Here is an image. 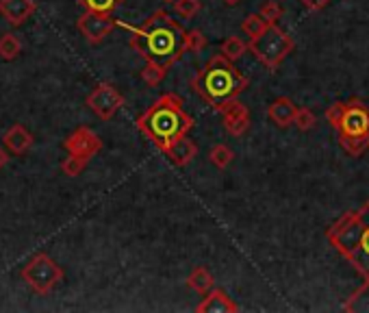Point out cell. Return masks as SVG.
I'll return each instance as SVG.
<instances>
[{
  "label": "cell",
  "mask_w": 369,
  "mask_h": 313,
  "mask_svg": "<svg viewBox=\"0 0 369 313\" xmlns=\"http://www.w3.org/2000/svg\"><path fill=\"white\" fill-rule=\"evenodd\" d=\"M185 100L168 92L163 96H159L146 113L137 117V129L143 135L150 140L159 151H163L166 146H170L174 140H179L194 129V117H191L185 109Z\"/></svg>",
  "instance_id": "cell-2"
},
{
  "label": "cell",
  "mask_w": 369,
  "mask_h": 313,
  "mask_svg": "<svg viewBox=\"0 0 369 313\" xmlns=\"http://www.w3.org/2000/svg\"><path fill=\"white\" fill-rule=\"evenodd\" d=\"M22 53V41L16 33H5L0 35V59L3 61H13Z\"/></svg>",
  "instance_id": "cell-18"
},
{
  "label": "cell",
  "mask_w": 369,
  "mask_h": 313,
  "mask_svg": "<svg viewBox=\"0 0 369 313\" xmlns=\"http://www.w3.org/2000/svg\"><path fill=\"white\" fill-rule=\"evenodd\" d=\"M295 104L291 98L283 96V98H276L270 107H268V115H270V120L280 126V129H287L289 124H293V115H295Z\"/></svg>",
  "instance_id": "cell-16"
},
{
  "label": "cell",
  "mask_w": 369,
  "mask_h": 313,
  "mask_svg": "<svg viewBox=\"0 0 369 313\" xmlns=\"http://www.w3.org/2000/svg\"><path fill=\"white\" fill-rule=\"evenodd\" d=\"M330 244L369 281V200L328 231Z\"/></svg>",
  "instance_id": "cell-4"
},
{
  "label": "cell",
  "mask_w": 369,
  "mask_h": 313,
  "mask_svg": "<svg viewBox=\"0 0 369 313\" xmlns=\"http://www.w3.org/2000/svg\"><path fill=\"white\" fill-rule=\"evenodd\" d=\"M343 309L350 311V313H357V311L359 313H369V281L363 283V287L359 292L352 294V298L346 303Z\"/></svg>",
  "instance_id": "cell-20"
},
{
  "label": "cell",
  "mask_w": 369,
  "mask_h": 313,
  "mask_svg": "<svg viewBox=\"0 0 369 313\" xmlns=\"http://www.w3.org/2000/svg\"><path fill=\"white\" fill-rule=\"evenodd\" d=\"M232 159H235V153L230 151L226 144H215L209 151V161L213 163L217 170H226L232 163Z\"/></svg>",
  "instance_id": "cell-21"
},
{
  "label": "cell",
  "mask_w": 369,
  "mask_h": 313,
  "mask_svg": "<svg viewBox=\"0 0 369 313\" xmlns=\"http://www.w3.org/2000/svg\"><path fill=\"white\" fill-rule=\"evenodd\" d=\"M339 144H341V148L348 155L361 157L369 148V137H339Z\"/></svg>",
  "instance_id": "cell-25"
},
{
  "label": "cell",
  "mask_w": 369,
  "mask_h": 313,
  "mask_svg": "<svg viewBox=\"0 0 369 313\" xmlns=\"http://www.w3.org/2000/svg\"><path fill=\"white\" fill-rule=\"evenodd\" d=\"M161 153L168 155V159L174 163L176 168H185V166H189V163L196 159L198 146H196V142H191L187 135H183L179 140H174L170 146H166Z\"/></svg>",
  "instance_id": "cell-13"
},
{
  "label": "cell",
  "mask_w": 369,
  "mask_h": 313,
  "mask_svg": "<svg viewBox=\"0 0 369 313\" xmlns=\"http://www.w3.org/2000/svg\"><path fill=\"white\" fill-rule=\"evenodd\" d=\"M246 50H248V44L237 35L226 37L224 41H221V46H219V55H224L228 61H232V64L237 61V59H241L246 55Z\"/></svg>",
  "instance_id": "cell-19"
},
{
  "label": "cell",
  "mask_w": 369,
  "mask_h": 313,
  "mask_svg": "<svg viewBox=\"0 0 369 313\" xmlns=\"http://www.w3.org/2000/svg\"><path fill=\"white\" fill-rule=\"evenodd\" d=\"M115 26H117V20L111 18L109 13L85 11L83 16L77 20L79 33L85 37L87 44H92V46H98L100 41H105L107 35H111V31H113Z\"/></svg>",
  "instance_id": "cell-9"
},
{
  "label": "cell",
  "mask_w": 369,
  "mask_h": 313,
  "mask_svg": "<svg viewBox=\"0 0 369 313\" xmlns=\"http://www.w3.org/2000/svg\"><path fill=\"white\" fill-rule=\"evenodd\" d=\"M293 48H295L293 39L276 24H270L259 37H255L248 44V50L272 72L280 68V64L291 55Z\"/></svg>",
  "instance_id": "cell-5"
},
{
  "label": "cell",
  "mask_w": 369,
  "mask_h": 313,
  "mask_svg": "<svg viewBox=\"0 0 369 313\" xmlns=\"http://www.w3.org/2000/svg\"><path fill=\"white\" fill-rule=\"evenodd\" d=\"M37 11L35 0H0V16L11 26H22Z\"/></svg>",
  "instance_id": "cell-12"
},
{
  "label": "cell",
  "mask_w": 369,
  "mask_h": 313,
  "mask_svg": "<svg viewBox=\"0 0 369 313\" xmlns=\"http://www.w3.org/2000/svg\"><path fill=\"white\" fill-rule=\"evenodd\" d=\"M221 3H224V5H230V7H235V5H239L241 0H221Z\"/></svg>",
  "instance_id": "cell-34"
},
{
  "label": "cell",
  "mask_w": 369,
  "mask_h": 313,
  "mask_svg": "<svg viewBox=\"0 0 369 313\" xmlns=\"http://www.w3.org/2000/svg\"><path fill=\"white\" fill-rule=\"evenodd\" d=\"M33 135H31V131H28L24 124H13L9 126V131L3 135V146L7 148V151L11 155H26L28 151H31V146H33Z\"/></svg>",
  "instance_id": "cell-15"
},
{
  "label": "cell",
  "mask_w": 369,
  "mask_h": 313,
  "mask_svg": "<svg viewBox=\"0 0 369 313\" xmlns=\"http://www.w3.org/2000/svg\"><path fill=\"white\" fill-rule=\"evenodd\" d=\"M124 96L109 83H100L92 89V94L85 98V104L90 107L100 120H111V117L124 107Z\"/></svg>",
  "instance_id": "cell-7"
},
{
  "label": "cell",
  "mask_w": 369,
  "mask_h": 313,
  "mask_svg": "<svg viewBox=\"0 0 369 313\" xmlns=\"http://www.w3.org/2000/svg\"><path fill=\"white\" fill-rule=\"evenodd\" d=\"M343 111H346V102H335L332 107L326 111V117H328V122L337 129L339 126V122H341V115H343Z\"/></svg>",
  "instance_id": "cell-31"
},
{
  "label": "cell",
  "mask_w": 369,
  "mask_h": 313,
  "mask_svg": "<svg viewBox=\"0 0 369 313\" xmlns=\"http://www.w3.org/2000/svg\"><path fill=\"white\" fill-rule=\"evenodd\" d=\"M63 148L68 151V155H74V157H81L85 161H90L102 151V140H100V135H96L92 129L79 126V129L72 131V135L66 137Z\"/></svg>",
  "instance_id": "cell-10"
},
{
  "label": "cell",
  "mask_w": 369,
  "mask_h": 313,
  "mask_svg": "<svg viewBox=\"0 0 369 313\" xmlns=\"http://www.w3.org/2000/svg\"><path fill=\"white\" fill-rule=\"evenodd\" d=\"M168 77V68L163 66H159V64H150V61H146V68L141 70V79L146 85H150V87H157L166 81Z\"/></svg>",
  "instance_id": "cell-22"
},
{
  "label": "cell",
  "mask_w": 369,
  "mask_h": 313,
  "mask_svg": "<svg viewBox=\"0 0 369 313\" xmlns=\"http://www.w3.org/2000/svg\"><path fill=\"white\" fill-rule=\"evenodd\" d=\"M300 3L306 7V9H311V11H319V9H323L326 7L330 0H300Z\"/></svg>",
  "instance_id": "cell-32"
},
{
  "label": "cell",
  "mask_w": 369,
  "mask_h": 313,
  "mask_svg": "<svg viewBox=\"0 0 369 313\" xmlns=\"http://www.w3.org/2000/svg\"><path fill=\"white\" fill-rule=\"evenodd\" d=\"M63 276H66L63 267L52 257H48L46 252H37V255L22 267V281L39 296L50 294L59 283L63 281Z\"/></svg>",
  "instance_id": "cell-6"
},
{
  "label": "cell",
  "mask_w": 369,
  "mask_h": 313,
  "mask_svg": "<svg viewBox=\"0 0 369 313\" xmlns=\"http://www.w3.org/2000/svg\"><path fill=\"white\" fill-rule=\"evenodd\" d=\"M293 124L298 126L300 131H311L315 124H317V117L311 109H306V107H300V109H295V115H293Z\"/></svg>",
  "instance_id": "cell-28"
},
{
  "label": "cell",
  "mask_w": 369,
  "mask_h": 313,
  "mask_svg": "<svg viewBox=\"0 0 369 313\" xmlns=\"http://www.w3.org/2000/svg\"><path fill=\"white\" fill-rule=\"evenodd\" d=\"M7 159H9V157H7V153L3 151V146H0V168L5 166V163H7Z\"/></svg>",
  "instance_id": "cell-33"
},
{
  "label": "cell",
  "mask_w": 369,
  "mask_h": 313,
  "mask_svg": "<svg viewBox=\"0 0 369 313\" xmlns=\"http://www.w3.org/2000/svg\"><path fill=\"white\" fill-rule=\"evenodd\" d=\"M283 7H280V3H274V0H268V3H263L261 5V11H259V16L268 22V24H276L280 18H283Z\"/></svg>",
  "instance_id": "cell-29"
},
{
  "label": "cell",
  "mask_w": 369,
  "mask_h": 313,
  "mask_svg": "<svg viewBox=\"0 0 369 313\" xmlns=\"http://www.w3.org/2000/svg\"><path fill=\"white\" fill-rule=\"evenodd\" d=\"M206 48V37L200 28H194V31H187L185 35V53H200Z\"/></svg>",
  "instance_id": "cell-27"
},
{
  "label": "cell",
  "mask_w": 369,
  "mask_h": 313,
  "mask_svg": "<svg viewBox=\"0 0 369 313\" xmlns=\"http://www.w3.org/2000/svg\"><path fill=\"white\" fill-rule=\"evenodd\" d=\"M248 85L250 79L235 68V64L228 61L224 55L211 57L204 64V68L191 79L194 92L204 102H209L213 109H217L219 104H224L230 98H237L241 92H246Z\"/></svg>",
  "instance_id": "cell-3"
},
{
  "label": "cell",
  "mask_w": 369,
  "mask_h": 313,
  "mask_svg": "<svg viewBox=\"0 0 369 313\" xmlns=\"http://www.w3.org/2000/svg\"><path fill=\"white\" fill-rule=\"evenodd\" d=\"M268 26H270V24L265 22V20L259 16V13H250V16L241 22V31H243L250 39H255V37H259Z\"/></svg>",
  "instance_id": "cell-24"
},
{
  "label": "cell",
  "mask_w": 369,
  "mask_h": 313,
  "mask_svg": "<svg viewBox=\"0 0 369 313\" xmlns=\"http://www.w3.org/2000/svg\"><path fill=\"white\" fill-rule=\"evenodd\" d=\"M174 9H176V13L179 16H183L185 20H189V18H194L196 13H200V9H202V0H174Z\"/></svg>",
  "instance_id": "cell-26"
},
{
  "label": "cell",
  "mask_w": 369,
  "mask_h": 313,
  "mask_svg": "<svg viewBox=\"0 0 369 313\" xmlns=\"http://www.w3.org/2000/svg\"><path fill=\"white\" fill-rule=\"evenodd\" d=\"M85 166H87V161L85 159H81V157H74V155H68V159H63L61 161V172L66 174V176H79L83 170H85Z\"/></svg>",
  "instance_id": "cell-30"
},
{
  "label": "cell",
  "mask_w": 369,
  "mask_h": 313,
  "mask_svg": "<svg viewBox=\"0 0 369 313\" xmlns=\"http://www.w3.org/2000/svg\"><path fill=\"white\" fill-rule=\"evenodd\" d=\"M77 3L85 9V11H94V13H111L120 7L124 0H77Z\"/></svg>",
  "instance_id": "cell-23"
},
{
  "label": "cell",
  "mask_w": 369,
  "mask_h": 313,
  "mask_svg": "<svg viewBox=\"0 0 369 313\" xmlns=\"http://www.w3.org/2000/svg\"><path fill=\"white\" fill-rule=\"evenodd\" d=\"M337 131L339 137H369V109L357 98L346 102V111Z\"/></svg>",
  "instance_id": "cell-8"
},
{
  "label": "cell",
  "mask_w": 369,
  "mask_h": 313,
  "mask_svg": "<svg viewBox=\"0 0 369 313\" xmlns=\"http://www.w3.org/2000/svg\"><path fill=\"white\" fill-rule=\"evenodd\" d=\"M166 3H174V0H166Z\"/></svg>",
  "instance_id": "cell-35"
},
{
  "label": "cell",
  "mask_w": 369,
  "mask_h": 313,
  "mask_svg": "<svg viewBox=\"0 0 369 313\" xmlns=\"http://www.w3.org/2000/svg\"><path fill=\"white\" fill-rule=\"evenodd\" d=\"M187 287L204 296L215 287V278L209 270H206V267L198 265V267H194V272L187 276Z\"/></svg>",
  "instance_id": "cell-17"
},
{
  "label": "cell",
  "mask_w": 369,
  "mask_h": 313,
  "mask_svg": "<svg viewBox=\"0 0 369 313\" xmlns=\"http://www.w3.org/2000/svg\"><path fill=\"white\" fill-rule=\"evenodd\" d=\"M198 313H237L239 305L224 290H211L209 294H204L202 303L196 309Z\"/></svg>",
  "instance_id": "cell-14"
},
{
  "label": "cell",
  "mask_w": 369,
  "mask_h": 313,
  "mask_svg": "<svg viewBox=\"0 0 369 313\" xmlns=\"http://www.w3.org/2000/svg\"><path fill=\"white\" fill-rule=\"evenodd\" d=\"M217 113H221V122H224V129L230 133L232 137H241L243 133L250 129V111L243 102H239L237 98H230L224 104H219L215 109Z\"/></svg>",
  "instance_id": "cell-11"
},
{
  "label": "cell",
  "mask_w": 369,
  "mask_h": 313,
  "mask_svg": "<svg viewBox=\"0 0 369 313\" xmlns=\"http://www.w3.org/2000/svg\"><path fill=\"white\" fill-rule=\"evenodd\" d=\"M117 26L126 28L130 33V48L150 64H159L170 70L185 55L187 31L166 9L154 11L139 26H130L124 22H117Z\"/></svg>",
  "instance_id": "cell-1"
}]
</instances>
